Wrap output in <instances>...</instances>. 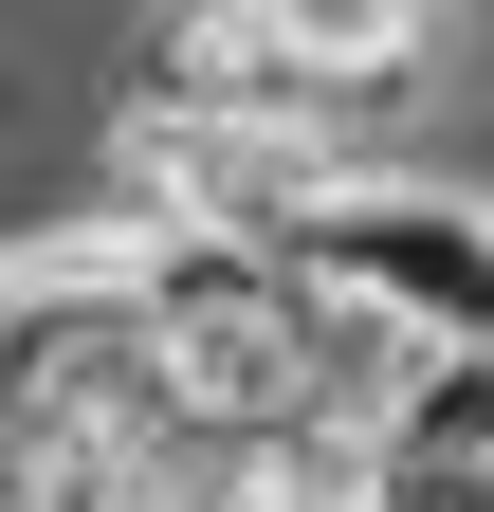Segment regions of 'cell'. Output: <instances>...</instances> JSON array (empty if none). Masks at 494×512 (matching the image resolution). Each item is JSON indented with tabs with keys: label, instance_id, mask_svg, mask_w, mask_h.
<instances>
[{
	"label": "cell",
	"instance_id": "1",
	"mask_svg": "<svg viewBox=\"0 0 494 512\" xmlns=\"http://www.w3.org/2000/svg\"><path fill=\"white\" fill-rule=\"evenodd\" d=\"M348 183L330 128H293V110H202V92H110L92 128V202L110 220H202V238H312V202Z\"/></svg>",
	"mask_w": 494,
	"mask_h": 512
},
{
	"label": "cell",
	"instance_id": "2",
	"mask_svg": "<svg viewBox=\"0 0 494 512\" xmlns=\"http://www.w3.org/2000/svg\"><path fill=\"white\" fill-rule=\"evenodd\" d=\"M110 256H129V293H147V330H165V366H183V403H202L220 439H257V421L312 403V348H293V256H275V238L129 220Z\"/></svg>",
	"mask_w": 494,
	"mask_h": 512
},
{
	"label": "cell",
	"instance_id": "3",
	"mask_svg": "<svg viewBox=\"0 0 494 512\" xmlns=\"http://www.w3.org/2000/svg\"><path fill=\"white\" fill-rule=\"evenodd\" d=\"M293 256H330V275L403 293L440 348H494V202H476V183H440V165H348Z\"/></svg>",
	"mask_w": 494,
	"mask_h": 512
},
{
	"label": "cell",
	"instance_id": "4",
	"mask_svg": "<svg viewBox=\"0 0 494 512\" xmlns=\"http://www.w3.org/2000/svg\"><path fill=\"white\" fill-rule=\"evenodd\" d=\"M275 37L330 74L348 165H385V147H403V110H421V74H440V37H458V0H275Z\"/></svg>",
	"mask_w": 494,
	"mask_h": 512
},
{
	"label": "cell",
	"instance_id": "5",
	"mask_svg": "<svg viewBox=\"0 0 494 512\" xmlns=\"http://www.w3.org/2000/svg\"><path fill=\"white\" fill-rule=\"evenodd\" d=\"M293 348H312V403H366L385 421L421 366H440V330H421L403 293H366V275H330V256H293Z\"/></svg>",
	"mask_w": 494,
	"mask_h": 512
},
{
	"label": "cell",
	"instance_id": "6",
	"mask_svg": "<svg viewBox=\"0 0 494 512\" xmlns=\"http://www.w3.org/2000/svg\"><path fill=\"white\" fill-rule=\"evenodd\" d=\"M385 458H403V512H494V348H440L403 384Z\"/></svg>",
	"mask_w": 494,
	"mask_h": 512
},
{
	"label": "cell",
	"instance_id": "7",
	"mask_svg": "<svg viewBox=\"0 0 494 512\" xmlns=\"http://www.w3.org/2000/svg\"><path fill=\"white\" fill-rule=\"evenodd\" d=\"M0 512H55V439L37 421H0Z\"/></svg>",
	"mask_w": 494,
	"mask_h": 512
}]
</instances>
